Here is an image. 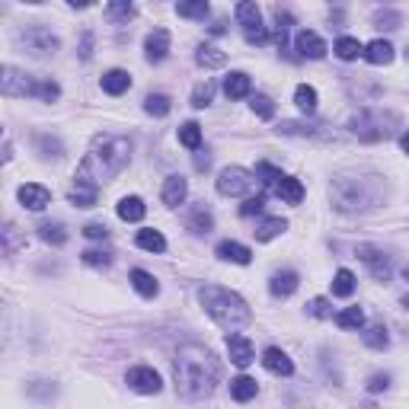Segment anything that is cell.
Returning <instances> with one entry per match:
<instances>
[{
    "label": "cell",
    "instance_id": "1",
    "mask_svg": "<svg viewBox=\"0 0 409 409\" xmlns=\"http://www.w3.org/2000/svg\"><path fill=\"white\" fill-rule=\"evenodd\" d=\"M173 384L182 400H205L218 384V361L205 346H182L173 358Z\"/></svg>",
    "mask_w": 409,
    "mask_h": 409
},
{
    "label": "cell",
    "instance_id": "2",
    "mask_svg": "<svg viewBox=\"0 0 409 409\" xmlns=\"http://www.w3.org/2000/svg\"><path fill=\"white\" fill-rule=\"evenodd\" d=\"M128 160H132V144H128V138L99 134V138L93 141V147L87 151V157L80 160V167H77V182L99 189V182L115 180V176L128 167Z\"/></svg>",
    "mask_w": 409,
    "mask_h": 409
},
{
    "label": "cell",
    "instance_id": "3",
    "mask_svg": "<svg viewBox=\"0 0 409 409\" xmlns=\"http://www.w3.org/2000/svg\"><path fill=\"white\" fill-rule=\"evenodd\" d=\"M199 304L205 307L211 320H215L221 329H240V326H250L253 323V310L250 304L240 298L237 291L230 288H221V284H205L199 291Z\"/></svg>",
    "mask_w": 409,
    "mask_h": 409
},
{
    "label": "cell",
    "instance_id": "4",
    "mask_svg": "<svg viewBox=\"0 0 409 409\" xmlns=\"http://www.w3.org/2000/svg\"><path fill=\"white\" fill-rule=\"evenodd\" d=\"M377 182L375 176H339L333 182V205L339 211H365L375 208Z\"/></svg>",
    "mask_w": 409,
    "mask_h": 409
},
{
    "label": "cell",
    "instance_id": "5",
    "mask_svg": "<svg viewBox=\"0 0 409 409\" xmlns=\"http://www.w3.org/2000/svg\"><path fill=\"white\" fill-rule=\"evenodd\" d=\"M253 186H256V173H250V170H243V167H227L218 173V192L227 195V199H240Z\"/></svg>",
    "mask_w": 409,
    "mask_h": 409
},
{
    "label": "cell",
    "instance_id": "6",
    "mask_svg": "<svg viewBox=\"0 0 409 409\" xmlns=\"http://www.w3.org/2000/svg\"><path fill=\"white\" fill-rule=\"evenodd\" d=\"M234 13H237V20H240L243 35H246V42L250 45H263L265 39H269V32H265V26H263V13H259V7L253 4V0L237 4Z\"/></svg>",
    "mask_w": 409,
    "mask_h": 409
},
{
    "label": "cell",
    "instance_id": "7",
    "mask_svg": "<svg viewBox=\"0 0 409 409\" xmlns=\"http://www.w3.org/2000/svg\"><path fill=\"white\" fill-rule=\"evenodd\" d=\"M352 132L361 141H384V138H390L394 128H387V118L381 112H361V115L352 118Z\"/></svg>",
    "mask_w": 409,
    "mask_h": 409
},
{
    "label": "cell",
    "instance_id": "8",
    "mask_svg": "<svg viewBox=\"0 0 409 409\" xmlns=\"http://www.w3.org/2000/svg\"><path fill=\"white\" fill-rule=\"evenodd\" d=\"M0 90H4V96H35V93H39V77L23 74V70H16V68H4Z\"/></svg>",
    "mask_w": 409,
    "mask_h": 409
},
{
    "label": "cell",
    "instance_id": "9",
    "mask_svg": "<svg viewBox=\"0 0 409 409\" xmlns=\"http://www.w3.org/2000/svg\"><path fill=\"white\" fill-rule=\"evenodd\" d=\"M20 45L35 58H45V55H55V51H58V39L42 26L26 29V32L20 35Z\"/></svg>",
    "mask_w": 409,
    "mask_h": 409
},
{
    "label": "cell",
    "instance_id": "10",
    "mask_svg": "<svg viewBox=\"0 0 409 409\" xmlns=\"http://www.w3.org/2000/svg\"><path fill=\"white\" fill-rule=\"evenodd\" d=\"M128 387L132 390H138V394H160V387H163V381H160V375L153 371V367H144V365H138V367H132L128 371Z\"/></svg>",
    "mask_w": 409,
    "mask_h": 409
},
{
    "label": "cell",
    "instance_id": "11",
    "mask_svg": "<svg viewBox=\"0 0 409 409\" xmlns=\"http://www.w3.org/2000/svg\"><path fill=\"white\" fill-rule=\"evenodd\" d=\"M20 201H23V208L29 211H45L51 205V192L45 186H39V182H26V186H20Z\"/></svg>",
    "mask_w": 409,
    "mask_h": 409
},
{
    "label": "cell",
    "instance_id": "12",
    "mask_svg": "<svg viewBox=\"0 0 409 409\" xmlns=\"http://www.w3.org/2000/svg\"><path fill=\"white\" fill-rule=\"evenodd\" d=\"M294 49H298L301 58H310V61H320V58L326 55V42L317 32H310V29H301V32L294 35Z\"/></svg>",
    "mask_w": 409,
    "mask_h": 409
},
{
    "label": "cell",
    "instance_id": "13",
    "mask_svg": "<svg viewBox=\"0 0 409 409\" xmlns=\"http://www.w3.org/2000/svg\"><path fill=\"white\" fill-rule=\"evenodd\" d=\"M358 256H361V263L371 269V275H375L377 282H387L390 278V259L384 256L377 246H358Z\"/></svg>",
    "mask_w": 409,
    "mask_h": 409
},
{
    "label": "cell",
    "instance_id": "14",
    "mask_svg": "<svg viewBox=\"0 0 409 409\" xmlns=\"http://www.w3.org/2000/svg\"><path fill=\"white\" fill-rule=\"evenodd\" d=\"M227 355H230V361H234L237 367H246L253 358H256L253 342L246 339V336H240V333H230L227 336Z\"/></svg>",
    "mask_w": 409,
    "mask_h": 409
},
{
    "label": "cell",
    "instance_id": "15",
    "mask_svg": "<svg viewBox=\"0 0 409 409\" xmlns=\"http://www.w3.org/2000/svg\"><path fill=\"white\" fill-rule=\"evenodd\" d=\"M144 55L151 64H160L163 58L170 55V32L167 29H153L151 35L144 39Z\"/></svg>",
    "mask_w": 409,
    "mask_h": 409
},
{
    "label": "cell",
    "instance_id": "16",
    "mask_svg": "<svg viewBox=\"0 0 409 409\" xmlns=\"http://www.w3.org/2000/svg\"><path fill=\"white\" fill-rule=\"evenodd\" d=\"M263 365L269 367L272 375H278V377H291V375H294V361L288 358V355H284L282 348H275V346L263 352Z\"/></svg>",
    "mask_w": 409,
    "mask_h": 409
},
{
    "label": "cell",
    "instance_id": "17",
    "mask_svg": "<svg viewBox=\"0 0 409 409\" xmlns=\"http://www.w3.org/2000/svg\"><path fill=\"white\" fill-rule=\"evenodd\" d=\"M215 253H218V259H224V263H237V265H250V259H253V253L237 240H221Z\"/></svg>",
    "mask_w": 409,
    "mask_h": 409
},
{
    "label": "cell",
    "instance_id": "18",
    "mask_svg": "<svg viewBox=\"0 0 409 409\" xmlns=\"http://www.w3.org/2000/svg\"><path fill=\"white\" fill-rule=\"evenodd\" d=\"M298 272H291V269H284V272H275L272 275V282H269V291L275 294V298H291L294 291H298Z\"/></svg>",
    "mask_w": 409,
    "mask_h": 409
},
{
    "label": "cell",
    "instance_id": "19",
    "mask_svg": "<svg viewBox=\"0 0 409 409\" xmlns=\"http://www.w3.org/2000/svg\"><path fill=\"white\" fill-rule=\"evenodd\" d=\"M132 87V74L128 70H106L103 74V90L109 93V96H122V93Z\"/></svg>",
    "mask_w": 409,
    "mask_h": 409
},
{
    "label": "cell",
    "instance_id": "20",
    "mask_svg": "<svg viewBox=\"0 0 409 409\" xmlns=\"http://www.w3.org/2000/svg\"><path fill=\"white\" fill-rule=\"evenodd\" d=\"M250 74H243V70H234V74H227V80H224V93H227V99H243L250 96Z\"/></svg>",
    "mask_w": 409,
    "mask_h": 409
},
{
    "label": "cell",
    "instance_id": "21",
    "mask_svg": "<svg viewBox=\"0 0 409 409\" xmlns=\"http://www.w3.org/2000/svg\"><path fill=\"white\" fill-rule=\"evenodd\" d=\"M186 192H189L186 180H182V176H170V180L163 182V205H170V208L182 205V201H186Z\"/></svg>",
    "mask_w": 409,
    "mask_h": 409
},
{
    "label": "cell",
    "instance_id": "22",
    "mask_svg": "<svg viewBox=\"0 0 409 409\" xmlns=\"http://www.w3.org/2000/svg\"><path fill=\"white\" fill-rule=\"evenodd\" d=\"M128 278H132V288L141 294V298H157V294H160V284H157V278H153L151 272L134 269Z\"/></svg>",
    "mask_w": 409,
    "mask_h": 409
},
{
    "label": "cell",
    "instance_id": "23",
    "mask_svg": "<svg viewBox=\"0 0 409 409\" xmlns=\"http://www.w3.org/2000/svg\"><path fill=\"white\" fill-rule=\"evenodd\" d=\"M275 195L282 201H288V205H298V201L304 199V186H301V180H294V176H282L275 186Z\"/></svg>",
    "mask_w": 409,
    "mask_h": 409
},
{
    "label": "cell",
    "instance_id": "24",
    "mask_svg": "<svg viewBox=\"0 0 409 409\" xmlns=\"http://www.w3.org/2000/svg\"><path fill=\"white\" fill-rule=\"evenodd\" d=\"M96 199H99V189L96 186H84V182H77V186L68 192V201L74 205V208H93Z\"/></svg>",
    "mask_w": 409,
    "mask_h": 409
},
{
    "label": "cell",
    "instance_id": "25",
    "mask_svg": "<svg viewBox=\"0 0 409 409\" xmlns=\"http://www.w3.org/2000/svg\"><path fill=\"white\" fill-rule=\"evenodd\" d=\"M284 230H288V221H284V218H265V221L256 224L253 237H256L259 243H269V240H275L278 234H284Z\"/></svg>",
    "mask_w": 409,
    "mask_h": 409
},
{
    "label": "cell",
    "instance_id": "26",
    "mask_svg": "<svg viewBox=\"0 0 409 409\" xmlns=\"http://www.w3.org/2000/svg\"><path fill=\"white\" fill-rule=\"evenodd\" d=\"M118 218H122V221H141V218L147 215V208H144V201L138 199V195H125V199L118 201Z\"/></svg>",
    "mask_w": 409,
    "mask_h": 409
},
{
    "label": "cell",
    "instance_id": "27",
    "mask_svg": "<svg viewBox=\"0 0 409 409\" xmlns=\"http://www.w3.org/2000/svg\"><path fill=\"white\" fill-rule=\"evenodd\" d=\"M365 61L367 64H390L394 61V45L384 42V39H375L371 45H365Z\"/></svg>",
    "mask_w": 409,
    "mask_h": 409
},
{
    "label": "cell",
    "instance_id": "28",
    "mask_svg": "<svg viewBox=\"0 0 409 409\" xmlns=\"http://www.w3.org/2000/svg\"><path fill=\"white\" fill-rule=\"evenodd\" d=\"M256 394H259V384L253 381V377L240 375V377H234V381H230V396H234L237 403L253 400V396H256Z\"/></svg>",
    "mask_w": 409,
    "mask_h": 409
},
{
    "label": "cell",
    "instance_id": "29",
    "mask_svg": "<svg viewBox=\"0 0 409 409\" xmlns=\"http://www.w3.org/2000/svg\"><path fill=\"white\" fill-rule=\"evenodd\" d=\"M39 237H42L45 243H51V246H64V243H68V230H64L61 221H45V224H39Z\"/></svg>",
    "mask_w": 409,
    "mask_h": 409
},
{
    "label": "cell",
    "instance_id": "30",
    "mask_svg": "<svg viewBox=\"0 0 409 409\" xmlns=\"http://www.w3.org/2000/svg\"><path fill=\"white\" fill-rule=\"evenodd\" d=\"M134 243H138L141 250H147V253H163V250H167V240H163L160 230H138Z\"/></svg>",
    "mask_w": 409,
    "mask_h": 409
},
{
    "label": "cell",
    "instance_id": "31",
    "mask_svg": "<svg viewBox=\"0 0 409 409\" xmlns=\"http://www.w3.org/2000/svg\"><path fill=\"white\" fill-rule=\"evenodd\" d=\"M195 61H199L201 68H224V64H227V55H224L218 45H201Z\"/></svg>",
    "mask_w": 409,
    "mask_h": 409
},
{
    "label": "cell",
    "instance_id": "32",
    "mask_svg": "<svg viewBox=\"0 0 409 409\" xmlns=\"http://www.w3.org/2000/svg\"><path fill=\"white\" fill-rule=\"evenodd\" d=\"M336 326L339 329H361L365 326V310L361 307H346V310L336 313Z\"/></svg>",
    "mask_w": 409,
    "mask_h": 409
},
{
    "label": "cell",
    "instance_id": "33",
    "mask_svg": "<svg viewBox=\"0 0 409 409\" xmlns=\"http://www.w3.org/2000/svg\"><path fill=\"white\" fill-rule=\"evenodd\" d=\"M336 55L342 61H355L358 55H365V45L358 39H352V35H342V39H336Z\"/></svg>",
    "mask_w": 409,
    "mask_h": 409
},
{
    "label": "cell",
    "instance_id": "34",
    "mask_svg": "<svg viewBox=\"0 0 409 409\" xmlns=\"http://www.w3.org/2000/svg\"><path fill=\"white\" fill-rule=\"evenodd\" d=\"M352 291H355V275L348 269H339L333 275V294L336 298H352Z\"/></svg>",
    "mask_w": 409,
    "mask_h": 409
},
{
    "label": "cell",
    "instance_id": "35",
    "mask_svg": "<svg viewBox=\"0 0 409 409\" xmlns=\"http://www.w3.org/2000/svg\"><path fill=\"white\" fill-rule=\"evenodd\" d=\"M294 103H298L301 112H307V115H313L317 112V90L307 84H301L298 90H294Z\"/></svg>",
    "mask_w": 409,
    "mask_h": 409
},
{
    "label": "cell",
    "instance_id": "36",
    "mask_svg": "<svg viewBox=\"0 0 409 409\" xmlns=\"http://www.w3.org/2000/svg\"><path fill=\"white\" fill-rule=\"evenodd\" d=\"M144 109H147V115L163 118V115H170L173 103H170V96H163V93H151V96L144 99Z\"/></svg>",
    "mask_w": 409,
    "mask_h": 409
},
{
    "label": "cell",
    "instance_id": "37",
    "mask_svg": "<svg viewBox=\"0 0 409 409\" xmlns=\"http://www.w3.org/2000/svg\"><path fill=\"white\" fill-rule=\"evenodd\" d=\"M180 144L189 147V151H199L201 147V125L199 122H186V125L180 128Z\"/></svg>",
    "mask_w": 409,
    "mask_h": 409
},
{
    "label": "cell",
    "instance_id": "38",
    "mask_svg": "<svg viewBox=\"0 0 409 409\" xmlns=\"http://www.w3.org/2000/svg\"><path fill=\"white\" fill-rule=\"evenodd\" d=\"M211 227H215V218H211L205 208H195L192 215H189V230H195V234H208Z\"/></svg>",
    "mask_w": 409,
    "mask_h": 409
},
{
    "label": "cell",
    "instance_id": "39",
    "mask_svg": "<svg viewBox=\"0 0 409 409\" xmlns=\"http://www.w3.org/2000/svg\"><path fill=\"white\" fill-rule=\"evenodd\" d=\"M176 13L186 16V20H205V16H208V4H205V0H195V4H176Z\"/></svg>",
    "mask_w": 409,
    "mask_h": 409
},
{
    "label": "cell",
    "instance_id": "40",
    "mask_svg": "<svg viewBox=\"0 0 409 409\" xmlns=\"http://www.w3.org/2000/svg\"><path fill=\"white\" fill-rule=\"evenodd\" d=\"M211 99H215V84H211V80H205V84H199L192 90V106H195V109L211 106Z\"/></svg>",
    "mask_w": 409,
    "mask_h": 409
},
{
    "label": "cell",
    "instance_id": "41",
    "mask_svg": "<svg viewBox=\"0 0 409 409\" xmlns=\"http://www.w3.org/2000/svg\"><path fill=\"white\" fill-rule=\"evenodd\" d=\"M365 342L371 348H377V352H384V348L390 346V336H387V329H384V326H371V329L365 333Z\"/></svg>",
    "mask_w": 409,
    "mask_h": 409
},
{
    "label": "cell",
    "instance_id": "42",
    "mask_svg": "<svg viewBox=\"0 0 409 409\" xmlns=\"http://www.w3.org/2000/svg\"><path fill=\"white\" fill-rule=\"evenodd\" d=\"M256 180H263L265 186H278V180H282V170H275L272 163H265V160H263V163L256 167Z\"/></svg>",
    "mask_w": 409,
    "mask_h": 409
},
{
    "label": "cell",
    "instance_id": "43",
    "mask_svg": "<svg viewBox=\"0 0 409 409\" xmlns=\"http://www.w3.org/2000/svg\"><path fill=\"white\" fill-rule=\"evenodd\" d=\"M250 106H253V112H256L259 118H272V115H275V103H272L269 96H263V93H259V96H253Z\"/></svg>",
    "mask_w": 409,
    "mask_h": 409
},
{
    "label": "cell",
    "instance_id": "44",
    "mask_svg": "<svg viewBox=\"0 0 409 409\" xmlns=\"http://www.w3.org/2000/svg\"><path fill=\"white\" fill-rule=\"evenodd\" d=\"M307 313H310V317L326 320V317H333V307H329V301H326V298H313L310 304H307Z\"/></svg>",
    "mask_w": 409,
    "mask_h": 409
},
{
    "label": "cell",
    "instance_id": "45",
    "mask_svg": "<svg viewBox=\"0 0 409 409\" xmlns=\"http://www.w3.org/2000/svg\"><path fill=\"white\" fill-rule=\"evenodd\" d=\"M84 263L87 265H96V269H99V265H109L112 263V253L109 250H87L84 253Z\"/></svg>",
    "mask_w": 409,
    "mask_h": 409
},
{
    "label": "cell",
    "instance_id": "46",
    "mask_svg": "<svg viewBox=\"0 0 409 409\" xmlns=\"http://www.w3.org/2000/svg\"><path fill=\"white\" fill-rule=\"evenodd\" d=\"M265 208V195H256V199H246L240 205V215L243 218H253V215H259V211Z\"/></svg>",
    "mask_w": 409,
    "mask_h": 409
},
{
    "label": "cell",
    "instance_id": "47",
    "mask_svg": "<svg viewBox=\"0 0 409 409\" xmlns=\"http://www.w3.org/2000/svg\"><path fill=\"white\" fill-rule=\"evenodd\" d=\"M106 13H109L112 20H132L134 7H132V4H109V7H106Z\"/></svg>",
    "mask_w": 409,
    "mask_h": 409
},
{
    "label": "cell",
    "instance_id": "48",
    "mask_svg": "<svg viewBox=\"0 0 409 409\" xmlns=\"http://www.w3.org/2000/svg\"><path fill=\"white\" fill-rule=\"evenodd\" d=\"M390 387V375H371L367 377V390L371 394H381V390H387Z\"/></svg>",
    "mask_w": 409,
    "mask_h": 409
},
{
    "label": "cell",
    "instance_id": "49",
    "mask_svg": "<svg viewBox=\"0 0 409 409\" xmlns=\"http://www.w3.org/2000/svg\"><path fill=\"white\" fill-rule=\"evenodd\" d=\"M84 237H90V240H106V237H109V227H106V224H87Z\"/></svg>",
    "mask_w": 409,
    "mask_h": 409
},
{
    "label": "cell",
    "instance_id": "50",
    "mask_svg": "<svg viewBox=\"0 0 409 409\" xmlns=\"http://www.w3.org/2000/svg\"><path fill=\"white\" fill-rule=\"evenodd\" d=\"M90 49H93V35L87 32V35H84V45H80V58H84V61H90V55H93Z\"/></svg>",
    "mask_w": 409,
    "mask_h": 409
},
{
    "label": "cell",
    "instance_id": "51",
    "mask_svg": "<svg viewBox=\"0 0 409 409\" xmlns=\"http://www.w3.org/2000/svg\"><path fill=\"white\" fill-rule=\"evenodd\" d=\"M39 147H42V151H55V157H61V144H58V141H49V138H39Z\"/></svg>",
    "mask_w": 409,
    "mask_h": 409
},
{
    "label": "cell",
    "instance_id": "52",
    "mask_svg": "<svg viewBox=\"0 0 409 409\" xmlns=\"http://www.w3.org/2000/svg\"><path fill=\"white\" fill-rule=\"evenodd\" d=\"M211 167V157L208 153H199V157H195V170H208Z\"/></svg>",
    "mask_w": 409,
    "mask_h": 409
},
{
    "label": "cell",
    "instance_id": "53",
    "mask_svg": "<svg viewBox=\"0 0 409 409\" xmlns=\"http://www.w3.org/2000/svg\"><path fill=\"white\" fill-rule=\"evenodd\" d=\"M400 147H403V151L409 153V132H406V134H403V138H400Z\"/></svg>",
    "mask_w": 409,
    "mask_h": 409
},
{
    "label": "cell",
    "instance_id": "54",
    "mask_svg": "<svg viewBox=\"0 0 409 409\" xmlns=\"http://www.w3.org/2000/svg\"><path fill=\"white\" fill-rule=\"evenodd\" d=\"M403 278H406V282H409V265H406V269H403Z\"/></svg>",
    "mask_w": 409,
    "mask_h": 409
},
{
    "label": "cell",
    "instance_id": "55",
    "mask_svg": "<svg viewBox=\"0 0 409 409\" xmlns=\"http://www.w3.org/2000/svg\"><path fill=\"white\" fill-rule=\"evenodd\" d=\"M406 55H409V51H406Z\"/></svg>",
    "mask_w": 409,
    "mask_h": 409
}]
</instances>
